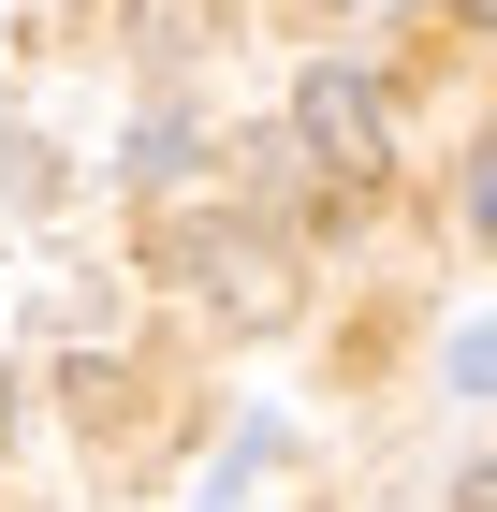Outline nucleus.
I'll list each match as a JSON object with an SVG mask.
<instances>
[{
    "instance_id": "f257e3e1",
    "label": "nucleus",
    "mask_w": 497,
    "mask_h": 512,
    "mask_svg": "<svg viewBox=\"0 0 497 512\" xmlns=\"http://www.w3.org/2000/svg\"><path fill=\"white\" fill-rule=\"evenodd\" d=\"M293 147L337 176V191H381V161H395V103L366 59H307L293 74Z\"/></svg>"
},
{
    "instance_id": "f03ea898",
    "label": "nucleus",
    "mask_w": 497,
    "mask_h": 512,
    "mask_svg": "<svg viewBox=\"0 0 497 512\" xmlns=\"http://www.w3.org/2000/svg\"><path fill=\"white\" fill-rule=\"evenodd\" d=\"M176 264H191L234 322H278V249H264V235H220V220H191V235H176Z\"/></svg>"
},
{
    "instance_id": "7ed1b4c3",
    "label": "nucleus",
    "mask_w": 497,
    "mask_h": 512,
    "mask_svg": "<svg viewBox=\"0 0 497 512\" xmlns=\"http://www.w3.org/2000/svg\"><path fill=\"white\" fill-rule=\"evenodd\" d=\"M117 44H132L147 74H176V59L220 44V0H117Z\"/></svg>"
},
{
    "instance_id": "20e7f679",
    "label": "nucleus",
    "mask_w": 497,
    "mask_h": 512,
    "mask_svg": "<svg viewBox=\"0 0 497 512\" xmlns=\"http://www.w3.org/2000/svg\"><path fill=\"white\" fill-rule=\"evenodd\" d=\"M191 161H205V132L176 118V103H147V118H132V176H147V191H161V176H191Z\"/></svg>"
},
{
    "instance_id": "39448f33",
    "label": "nucleus",
    "mask_w": 497,
    "mask_h": 512,
    "mask_svg": "<svg viewBox=\"0 0 497 512\" xmlns=\"http://www.w3.org/2000/svg\"><path fill=\"white\" fill-rule=\"evenodd\" d=\"M454 395H497V322H468V337H454Z\"/></svg>"
},
{
    "instance_id": "423d86ee",
    "label": "nucleus",
    "mask_w": 497,
    "mask_h": 512,
    "mask_svg": "<svg viewBox=\"0 0 497 512\" xmlns=\"http://www.w3.org/2000/svg\"><path fill=\"white\" fill-rule=\"evenodd\" d=\"M468 235H497V132L468 147Z\"/></svg>"
},
{
    "instance_id": "0eeeda50",
    "label": "nucleus",
    "mask_w": 497,
    "mask_h": 512,
    "mask_svg": "<svg viewBox=\"0 0 497 512\" xmlns=\"http://www.w3.org/2000/svg\"><path fill=\"white\" fill-rule=\"evenodd\" d=\"M454 512H497V469H468V483H454Z\"/></svg>"
},
{
    "instance_id": "6e6552de",
    "label": "nucleus",
    "mask_w": 497,
    "mask_h": 512,
    "mask_svg": "<svg viewBox=\"0 0 497 512\" xmlns=\"http://www.w3.org/2000/svg\"><path fill=\"white\" fill-rule=\"evenodd\" d=\"M0 439H15V381H0Z\"/></svg>"
},
{
    "instance_id": "1a4fd4ad",
    "label": "nucleus",
    "mask_w": 497,
    "mask_h": 512,
    "mask_svg": "<svg viewBox=\"0 0 497 512\" xmlns=\"http://www.w3.org/2000/svg\"><path fill=\"white\" fill-rule=\"evenodd\" d=\"M483 30H497V0H483Z\"/></svg>"
}]
</instances>
